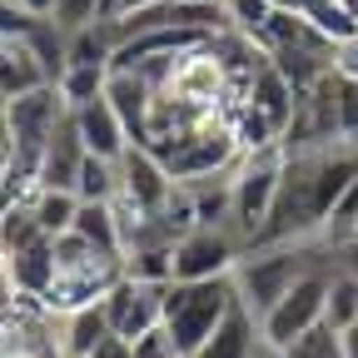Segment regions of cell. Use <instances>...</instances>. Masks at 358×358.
I'll use <instances>...</instances> for the list:
<instances>
[{
    "mask_svg": "<svg viewBox=\"0 0 358 358\" xmlns=\"http://www.w3.org/2000/svg\"><path fill=\"white\" fill-rule=\"evenodd\" d=\"M308 268H334V249L324 239H303V244H268V249H249L239 254L234 264V289H239V303L264 319Z\"/></svg>",
    "mask_w": 358,
    "mask_h": 358,
    "instance_id": "1",
    "label": "cell"
},
{
    "mask_svg": "<svg viewBox=\"0 0 358 358\" xmlns=\"http://www.w3.org/2000/svg\"><path fill=\"white\" fill-rule=\"evenodd\" d=\"M105 338H110V313H105V303H85V308H75V313H60V338H55L60 358H90Z\"/></svg>",
    "mask_w": 358,
    "mask_h": 358,
    "instance_id": "14",
    "label": "cell"
},
{
    "mask_svg": "<svg viewBox=\"0 0 358 358\" xmlns=\"http://www.w3.org/2000/svg\"><path fill=\"white\" fill-rule=\"evenodd\" d=\"M329 279H334V268H308V274L264 313L259 319V338L264 348H274L284 353L294 338H303L313 324H324V308H329Z\"/></svg>",
    "mask_w": 358,
    "mask_h": 358,
    "instance_id": "5",
    "label": "cell"
},
{
    "mask_svg": "<svg viewBox=\"0 0 358 358\" xmlns=\"http://www.w3.org/2000/svg\"><path fill=\"white\" fill-rule=\"evenodd\" d=\"M70 115H75V124H80V140H85V150H90V155H100V159H120V155L134 145V140H129V129H124V120L115 115V105H110L105 95L75 105Z\"/></svg>",
    "mask_w": 358,
    "mask_h": 358,
    "instance_id": "9",
    "label": "cell"
},
{
    "mask_svg": "<svg viewBox=\"0 0 358 358\" xmlns=\"http://www.w3.org/2000/svg\"><path fill=\"white\" fill-rule=\"evenodd\" d=\"M105 100L115 105V115L124 120L129 140L145 145V124H150V105H155V85L140 70H110L105 80Z\"/></svg>",
    "mask_w": 358,
    "mask_h": 358,
    "instance_id": "10",
    "label": "cell"
},
{
    "mask_svg": "<svg viewBox=\"0 0 358 358\" xmlns=\"http://www.w3.org/2000/svg\"><path fill=\"white\" fill-rule=\"evenodd\" d=\"M343 353H348V358H358V319L343 329Z\"/></svg>",
    "mask_w": 358,
    "mask_h": 358,
    "instance_id": "31",
    "label": "cell"
},
{
    "mask_svg": "<svg viewBox=\"0 0 358 358\" xmlns=\"http://www.w3.org/2000/svg\"><path fill=\"white\" fill-rule=\"evenodd\" d=\"M244 100L279 129V140H284V129L294 124V110H299V95H294V85L279 75V65H274V55H268V65L249 80V90H244Z\"/></svg>",
    "mask_w": 358,
    "mask_h": 358,
    "instance_id": "11",
    "label": "cell"
},
{
    "mask_svg": "<svg viewBox=\"0 0 358 358\" xmlns=\"http://www.w3.org/2000/svg\"><path fill=\"white\" fill-rule=\"evenodd\" d=\"M234 303H239L234 274L194 279V284H169L164 289V334L174 338L179 358H194L214 338V329L229 319Z\"/></svg>",
    "mask_w": 358,
    "mask_h": 358,
    "instance_id": "2",
    "label": "cell"
},
{
    "mask_svg": "<svg viewBox=\"0 0 358 358\" xmlns=\"http://www.w3.org/2000/svg\"><path fill=\"white\" fill-rule=\"evenodd\" d=\"M239 239L224 229V224H199L185 239L174 244V284H194V279H219L234 274L239 264Z\"/></svg>",
    "mask_w": 358,
    "mask_h": 358,
    "instance_id": "6",
    "label": "cell"
},
{
    "mask_svg": "<svg viewBox=\"0 0 358 358\" xmlns=\"http://www.w3.org/2000/svg\"><path fill=\"white\" fill-rule=\"evenodd\" d=\"M0 134H6V100H0Z\"/></svg>",
    "mask_w": 358,
    "mask_h": 358,
    "instance_id": "34",
    "label": "cell"
},
{
    "mask_svg": "<svg viewBox=\"0 0 358 358\" xmlns=\"http://www.w3.org/2000/svg\"><path fill=\"white\" fill-rule=\"evenodd\" d=\"M194 358H259V319H254L244 303H234L229 319L214 329V338Z\"/></svg>",
    "mask_w": 358,
    "mask_h": 358,
    "instance_id": "15",
    "label": "cell"
},
{
    "mask_svg": "<svg viewBox=\"0 0 358 358\" xmlns=\"http://www.w3.org/2000/svg\"><path fill=\"white\" fill-rule=\"evenodd\" d=\"M279 358H348L343 353V334L334 324H313L303 338H294Z\"/></svg>",
    "mask_w": 358,
    "mask_h": 358,
    "instance_id": "23",
    "label": "cell"
},
{
    "mask_svg": "<svg viewBox=\"0 0 358 358\" xmlns=\"http://www.w3.org/2000/svg\"><path fill=\"white\" fill-rule=\"evenodd\" d=\"M90 358H134V343L129 338H120V334H110L95 353H90Z\"/></svg>",
    "mask_w": 358,
    "mask_h": 358,
    "instance_id": "29",
    "label": "cell"
},
{
    "mask_svg": "<svg viewBox=\"0 0 358 358\" xmlns=\"http://www.w3.org/2000/svg\"><path fill=\"white\" fill-rule=\"evenodd\" d=\"M150 6H159V0H120L115 15H134V10H150Z\"/></svg>",
    "mask_w": 358,
    "mask_h": 358,
    "instance_id": "32",
    "label": "cell"
},
{
    "mask_svg": "<svg viewBox=\"0 0 358 358\" xmlns=\"http://www.w3.org/2000/svg\"><path fill=\"white\" fill-rule=\"evenodd\" d=\"M164 289L169 284H145V279H120L100 303H105V313H110V334H120V338H145L150 329H159L164 324Z\"/></svg>",
    "mask_w": 358,
    "mask_h": 358,
    "instance_id": "7",
    "label": "cell"
},
{
    "mask_svg": "<svg viewBox=\"0 0 358 358\" xmlns=\"http://www.w3.org/2000/svg\"><path fill=\"white\" fill-rule=\"evenodd\" d=\"M105 80H110V70H100V65H70L65 80H60V95H65L70 110H75V105H85V100L105 95Z\"/></svg>",
    "mask_w": 358,
    "mask_h": 358,
    "instance_id": "24",
    "label": "cell"
},
{
    "mask_svg": "<svg viewBox=\"0 0 358 358\" xmlns=\"http://www.w3.org/2000/svg\"><path fill=\"white\" fill-rule=\"evenodd\" d=\"M70 234H80L85 244H95V249H105V254H124L120 219H115L110 204H90V199H80V214H75V229H70Z\"/></svg>",
    "mask_w": 358,
    "mask_h": 358,
    "instance_id": "17",
    "label": "cell"
},
{
    "mask_svg": "<svg viewBox=\"0 0 358 358\" xmlns=\"http://www.w3.org/2000/svg\"><path fill=\"white\" fill-rule=\"evenodd\" d=\"M284 145H268V150H249L234 164V214H229V234L239 239V249H254L259 229L268 224V209H274L279 194V179H284Z\"/></svg>",
    "mask_w": 358,
    "mask_h": 358,
    "instance_id": "4",
    "label": "cell"
},
{
    "mask_svg": "<svg viewBox=\"0 0 358 358\" xmlns=\"http://www.w3.org/2000/svg\"><path fill=\"white\" fill-rule=\"evenodd\" d=\"M134 358H179V348H174V338H169L164 324H159V329H150L145 338H134Z\"/></svg>",
    "mask_w": 358,
    "mask_h": 358,
    "instance_id": "25",
    "label": "cell"
},
{
    "mask_svg": "<svg viewBox=\"0 0 358 358\" xmlns=\"http://www.w3.org/2000/svg\"><path fill=\"white\" fill-rule=\"evenodd\" d=\"M20 308V294H15V279H10V264L0 254V313H15Z\"/></svg>",
    "mask_w": 358,
    "mask_h": 358,
    "instance_id": "28",
    "label": "cell"
},
{
    "mask_svg": "<svg viewBox=\"0 0 358 358\" xmlns=\"http://www.w3.org/2000/svg\"><path fill=\"white\" fill-rule=\"evenodd\" d=\"M115 50H120V45H115L110 20H95V25H85V30L70 35V65H100V70H110Z\"/></svg>",
    "mask_w": 358,
    "mask_h": 358,
    "instance_id": "20",
    "label": "cell"
},
{
    "mask_svg": "<svg viewBox=\"0 0 358 358\" xmlns=\"http://www.w3.org/2000/svg\"><path fill=\"white\" fill-rule=\"evenodd\" d=\"M70 115V100L60 95V85H40L25 95L6 100V140H10V169L30 185H40V164L50 150L60 120Z\"/></svg>",
    "mask_w": 358,
    "mask_h": 358,
    "instance_id": "3",
    "label": "cell"
},
{
    "mask_svg": "<svg viewBox=\"0 0 358 358\" xmlns=\"http://www.w3.org/2000/svg\"><path fill=\"white\" fill-rule=\"evenodd\" d=\"M358 319V279L353 274H338L334 268V279H329V308H324V324H334L338 334Z\"/></svg>",
    "mask_w": 358,
    "mask_h": 358,
    "instance_id": "22",
    "label": "cell"
},
{
    "mask_svg": "<svg viewBox=\"0 0 358 358\" xmlns=\"http://www.w3.org/2000/svg\"><path fill=\"white\" fill-rule=\"evenodd\" d=\"M6 264H10L15 294L40 303L45 294H50V284H55V239L45 234V239H35V244H25V249L6 254Z\"/></svg>",
    "mask_w": 358,
    "mask_h": 358,
    "instance_id": "13",
    "label": "cell"
},
{
    "mask_svg": "<svg viewBox=\"0 0 358 358\" xmlns=\"http://www.w3.org/2000/svg\"><path fill=\"white\" fill-rule=\"evenodd\" d=\"M174 174L159 164V155L155 150H145V145H129L124 155H120V194L134 204V209H145V214H164L169 209V199H174Z\"/></svg>",
    "mask_w": 358,
    "mask_h": 358,
    "instance_id": "8",
    "label": "cell"
},
{
    "mask_svg": "<svg viewBox=\"0 0 358 358\" xmlns=\"http://www.w3.org/2000/svg\"><path fill=\"white\" fill-rule=\"evenodd\" d=\"M75 194L90 204H110L120 194V159H100V155H85L80 179H75Z\"/></svg>",
    "mask_w": 358,
    "mask_h": 358,
    "instance_id": "19",
    "label": "cell"
},
{
    "mask_svg": "<svg viewBox=\"0 0 358 358\" xmlns=\"http://www.w3.org/2000/svg\"><path fill=\"white\" fill-rule=\"evenodd\" d=\"M85 155H90V150H85V140H80V124H75V115H65L60 129H55V140H50V150H45L40 185H45V189H75Z\"/></svg>",
    "mask_w": 358,
    "mask_h": 358,
    "instance_id": "12",
    "label": "cell"
},
{
    "mask_svg": "<svg viewBox=\"0 0 358 358\" xmlns=\"http://www.w3.org/2000/svg\"><path fill=\"white\" fill-rule=\"evenodd\" d=\"M334 75H343V80L358 85V35H348V40L334 45Z\"/></svg>",
    "mask_w": 358,
    "mask_h": 358,
    "instance_id": "27",
    "label": "cell"
},
{
    "mask_svg": "<svg viewBox=\"0 0 358 358\" xmlns=\"http://www.w3.org/2000/svg\"><path fill=\"white\" fill-rule=\"evenodd\" d=\"M199 6H209V0H199Z\"/></svg>",
    "mask_w": 358,
    "mask_h": 358,
    "instance_id": "35",
    "label": "cell"
},
{
    "mask_svg": "<svg viewBox=\"0 0 358 358\" xmlns=\"http://www.w3.org/2000/svg\"><path fill=\"white\" fill-rule=\"evenodd\" d=\"M124 274L145 284H174V244H145L124 254Z\"/></svg>",
    "mask_w": 358,
    "mask_h": 358,
    "instance_id": "21",
    "label": "cell"
},
{
    "mask_svg": "<svg viewBox=\"0 0 358 358\" xmlns=\"http://www.w3.org/2000/svg\"><path fill=\"white\" fill-rule=\"evenodd\" d=\"M30 199H35L40 229L50 234V239H60V234L75 229V214H80V194H75V189H45V185H40Z\"/></svg>",
    "mask_w": 358,
    "mask_h": 358,
    "instance_id": "18",
    "label": "cell"
},
{
    "mask_svg": "<svg viewBox=\"0 0 358 358\" xmlns=\"http://www.w3.org/2000/svg\"><path fill=\"white\" fill-rule=\"evenodd\" d=\"M50 85L45 80V65L35 60V50L25 40H0V100H15L25 90Z\"/></svg>",
    "mask_w": 358,
    "mask_h": 358,
    "instance_id": "16",
    "label": "cell"
},
{
    "mask_svg": "<svg viewBox=\"0 0 358 358\" xmlns=\"http://www.w3.org/2000/svg\"><path fill=\"white\" fill-rule=\"evenodd\" d=\"M15 6H20L25 15H40V20H50V15H55V0H15Z\"/></svg>",
    "mask_w": 358,
    "mask_h": 358,
    "instance_id": "30",
    "label": "cell"
},
{
    "mask_svg": "<svg viewBox=\"0 0 358 358\" xmlns=\"http://www.w3.org/2000/svg\"><path fill=\"white\" fill-rule=\"evenodd\" d=\"M329 249H334V268H338V274H353V279H358V229H348V234L334 239Z\"/></svg>",
    "mask_w": 358,
    "mask_h": 358,
    "instance_id": "26",
    "label": "cell"
},
{
    "mask_svg": "<svg viewBox=\"0 0 358 358\" xmlns=\"http://www.w3.org/2000/svg\"><path fill=\"white\" fill-rule=\"evenodd\" d=\"M100 10H105V20H110V15L120 10V0H100Z\"/></svg>",
    "mask_w": 358,
    "mask_h": 358,
    "instance_id": "33",
    "label": "cell"
}]
</instances>
